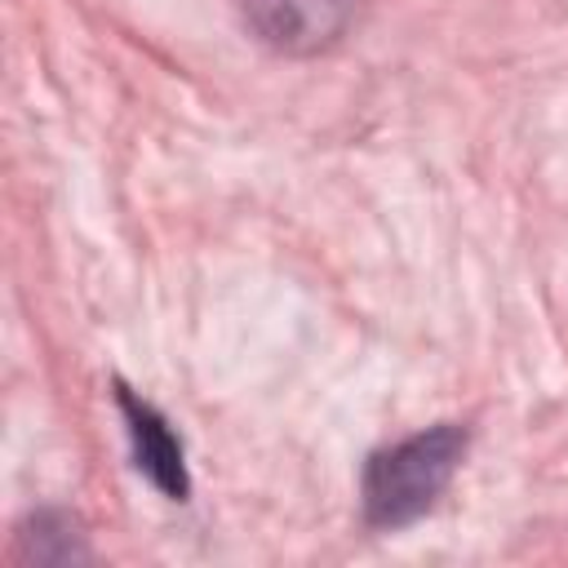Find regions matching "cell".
<instances>
[{
	"label": "cell",
	"mask_w": 568,
	"mask_h": 568,
	"mask_svg": "<svg viewBox=\"0 0 568 568\" xmlns=\"http://www.w3.org/2000/svg\"><path fill=\"white\" fill-rule=\"evenodd\" d=\"M115 408H120V422H124V435H129V448H133V466L169 501H186L191 470H186V448H182V435L173 430V422L155 404L133 395L129 386H115Z\"/></svg>",
	"instance_id": "cell-3"
},
{
	"label": "cell",
	"mask_w": 568,
	"mask_h": 568,
	"mask_svg": "<svg viewBox=\"0 0 568 568\" xmlns=\"http://www.w3.org/2000/svg\"><path fill=\"white\" fill-rule=\"evenodd\" d=\"M18 541L27 546V559L36 564H71V559H89L84 537L71 528L67 515L58 510H40L31 519V532H18Z\"/></svg>",
	"instance_id": "cell-4"
},
{
	"label": "cell",
	"mask_w": 568,
	"mask_h": 568,
	"mask_svg": "<svg viewBox=\"0 0 568 568\" xmlns=\"http://www.w3.org/2000/svg\"><path fill=\"white\" fill-rule=\"evenodd\" d=\"M359 0H240V18L257 44L284 58H315L342 44Z\"/></svg>",
	"instance_id": "cell-2"
},
{
	"label": "cell",
	"mask_w": 568,
	"mask_h": 568,
	"mask_svg": "<svg viewBox=\"0 0 568 568\" xmlns=\"http://www.w3.org/2000/svg\"><path fill=\"white\" fill-rule=\"evenodd\" d=\"M466 444H470L466 426L435 422L426 430H413L377 448L359 475V506L368 528L395 532L417 524L426 510H435V501L448 493V484L462 470Z\"/></svg>",
	"instance_id": "cell-1"
}]
</instances>
